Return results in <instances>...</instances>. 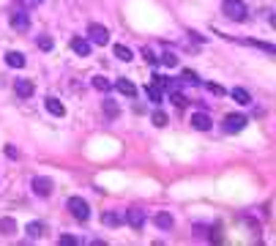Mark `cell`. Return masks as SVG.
Instances as JSON below:
<instances>
[{
  "label": "cell",
  "mask_w": 276,
  "mask_h": 246,
  "mask_svg": "<svg viewBox=\"0 0 276 246\" xmlns=\"http://www.w3.org/2000/svg\"><path fill=\"white\" fill-rule=\"evenodd\" d=\"M118 113H121V107H118L112 99H104V115L107 118H118Z\"/></svg>",
  "instance_id": "603a6c76"
},
{
  "label": "cell",
  "mask_w": 276,
  "mask_h": 246,
  "mask_svg": "<svg viewBox=\"0 0 276 246\" xmlns=\"http://www.w3.org/2000/svg\"><path fill=\"white\" fill-rule=\"evenodd\" d=\"M271 25H273V28H276V14H273V17H271Z\"/></svg>",
  "instance_id": "836d02e7"
},
{
  "label": "cell",
  "mask_w": 276,
  "mask_h": 246,
  "mask_svg": "<svg viewBox=\"0 0 276 246\" xmlns=\"http://www.w3.org/2000/svg\"><path fill=\"white\" fill-rule=\"evenodd\" d=\"M6 63H9V66H14V69H25V55L22 52H6Z\"/></svg>",
  "instance_id": "9a60e30c"
},
{
  "label": "cell",
  "mask_w": 276,
  "mask_h": 246,
  "mask_svg": "<svg viewBox=\"0 0 276 246\" xmlns=\"http://www.w3.org/2000/svg\"><path fill=\"white\" fill-rule=\"evenodd\" d=\"M33 91H36V85L30 82V79H17V82H14V93H17L19 99H30Z\"/></svg>",
  "instance_id": "ba28073f"
},
{
  "label": "cell",
  "mask_w": 276,
  "mask_h": 246,
  "mask_svg": "<svg viewBox=\"0 0 276 246\" xmlns=\"http://www.w3.org/2000/svg\"><path fill=\"white\" fill-rule=\"evenodd\" d=\"M30 186H33V192H36L38 197H50L52 189H55L52 178H47V175H36L33 181H30Z\"/></svg>",
  "instance_id": "277c9868"
},
{
  "label": "cell",
  "mask_w": 276,
  "mask_h": 246,
  "mask_svg": "<svg viewBox=\"0 0 276 246\" xmlns=\"http://www.w3.org/2000/svg\"><path fill=\"white\" fill-rule=\"evenodd\" d=\"M230 96H233L235 101H238L241 107H249V104H251V96H249V91H243V88H233V91H230Z\"/></svg>",
  "instance_id": "2e32d148"
},
{
  "label": "cell",
  "mask_w": 276,
  "mask_h": 246,
  "mask_svg": "<svg viewBox=\"0 0 276 246\" xmlns=\"http://www.w3.org/2000/svg\"><path fill=\"white\" fill-rule=\"evenodd\" d=\"M47 113H52L55 118H63V115H66V107L60 104V99H55V96H47Z\"/></svg>",
  "instance_id": "7c38bea8"
},
{
  "label": "cell",
  "mask_w": 276,
  "mask_h": 246,
  "mask_svg": "<svg viewBox=\"0 0 276 246\" xmlns=\"http://www.w3.org/2000/svg\"><path fill=\"white\" fill-rule=\"evenodd\" d=\"M222 11H224V17L233 19V22H246V17H249V9L243 0H224Z\"/></svg>",
  "instance_id": "6da1fadb"
},
{
  "label": "cell",
  "mask_w": 276,
  "mask_h": 246,
  "mask_svg": "<svg viewBox=\"0 0 276 246\" xmlns=\"http://www.w3.org/2000/svg\"><path fill=\"white\" fill-rule=\"evenodd\" d=\"M180 79H186V82H192V85H200V77H197L192 69H186V71H183V77H180Z\"/></svg>",
  "instance_id": "484cf974"
},
{
  "label": "cell",
  "mask_w": 276,
  "mask_h": 246,
  "mask_svg": "<svg viewBox=\"0 0 276 246\" xmlns=\"http://www.w3.org/2000/svg\"><path fill=\"white\" fill-rule=\"evenodd\" d=\"M126 225L140 233V230L145 227V213L140 211V208H129V211H126Z\"/></svg>",
  "instance_id": "5b68a950"
},
{
  "label": "cell",
  "mask_w": 276,
  "mask_h": 246,
  "mask_svg": "<svg viewBox=\"0 0 276 246\" xmlns=\"http://www.w3.org/2000/svg\"><path fill=\"white\" fill-rule=\"evenodd\" d=\"M143 55H145V60H148V63H159V58H156V55H153L151 50H143Z\"/></svg>",
  "instance_id": "1f68e13d"
},
{
  "label": "cell",
  "mask_w": 276,
  "mask_h": 246,
  "mask_svg": "<svg viewBox=\"0 0 276 246\" xmlns=\"http://www.w3.org/2000/svg\"><path fill=\"white\" fill-rule=\"evenodd\" d=\"M72 50L80 55V58H88V55H90V41H88V38L74 36V38H72Z\"/></svg>",
  "instance_id": "8fae6325"
},
{
  "label": "cell",
  "mask_w": 276,
  "mask_h": 246,
  "mask_svg": "<svg viewBox=\"0 0 276 246\" xmlns=\"http://www.w3.org/2000/svg\"><path fill=\"white\" fill-rule=\"evenodd\" d=\"M170 101H172V104H175V107H180V109H183V107L189 104V99H186V96H183V93H180V91H172Z\"/></svg>",
  "instance_id": "cb8c5ba5"
},
{
  "label": "cell",
  "mask_w": 276,
  "mask_h": 246,
  "mask_svg": "<svg viewBox=\"0 0 276 246\" xmlns=\"http://www.w3.org/2000/svg\"><path fill=\"white\" fill-rule=\"evenodd\" d=\"M115 58L118 60H123V63H129V60H134V52L129 50V47H126V44H115Z\"/></svg>",
  "instance_id": "e0dca14e"
},
{
  "label": "cell",
  "mask_w": 276,
  "mask_h": 246,
  "mask_svg": "<svg viewBox=\"0 0 276 246\" xmlns=\"http://www.w3.org/2000/svg\"><path fill=\"white\" fill-rule=\"evenodd\" d=\"M162 63H164V66H178V58L172 52H164L162 55Z\"/></svg>",
  "instance_id": "4316f807"
},
{
  "label": "cell",
  "mask_w": 276,
  "mask_h": 246,
  "mask_svg": "<svg viewBox=\"0 0 276 246\" xmlns=\"http://www.w3.org/2000/svg\"><path fill=\"white\" fill-rule=\"evenodd\" d=\"M115 88H118V93H123V96H129V99H134V96H137V85H134L131 79H123V77H118Z\"/></svg>",
  "instance_id": "30bf717a"
},
{
  "label": "cell",
  "mask_w": 276,
  "mask_h": 246,
  "mask_svg": "<svg viewBox=\"0 0 276 246\" xmlns=\"http://www.w3.org/2000/svg\"><path fill=\"white\" fill-rule=\"evenodd\" d=\"M192 126H194L197 131H211L214 121H211L208 113H194V115H192Z\"/></svg>",
  "instance_id": "9c48e42d"
},
{
  "label": "cell",
  "mask_w": 276,
  "mask_h": 246,
  "mask_svg": "<svg viewBox=\"0 0 276 246\" xmlns=\"http://www.w3.org/2000/svg\"><path fill=\"white\" fill-rule=\"evenodd\" d=\"M246 123H249V118H246V115H241V113H230V115H224L222 129H224V134H238V131L246 129Z\"/></svg>",
  "instance_id": "7a4b0ae2"
},
{
  "label": "cell",
  "mask_w": 276,
  "mask_h": 246,
  "mask_svg": "<svg viewBox=\"0 0 276 246\" xmlns=\"http://www.w3.org/2000/svg\"><path fill=\"white\" fill-rule=\"evenodd\" d=\"M38 47H41L44 52H50L52 50V38L50 36H38Z\"/></svg>",
  "instance_id": "83f0119b"
},
{
  "label": "cell",
  "mask_w": 276,
  "mask_h": 246,
  "mask_svg": "<svg viewBox=\"0 0 276 246\" xmlns=\"http://www.w3.org/2000/svg\"><path fill=\"white\" fill-rule=\"evenodd\" d=\"M25 233H28V238H41L44 225H41V221H30V225L25 227Z\"/></svg>",
  "instance_id": "44dd1931"
},
{
  "label": "cell",
  "mask_w": 276,
  "mask_h": 246,
  "mask_svg": "<svg viewBox=\"0 0 276 246\" xmlns=\"http://www.w3.org/2000/svg\"><path fill=\"white\" fill-rule=\"evenodd\" d=\"M11 28L19 30V33H25V30L30 28V14H25V11H14V14H11Z\"/></svg>",
  "instance_id": "52a82bcc"
},
{
  "label": "cell",
  "mask_w": 276,
  "mask_h": 246,
  "mask_svg": "<svg viewBox=\"0 0 276 246\" xmlns=\"http://www.w3.org/2000/svg\"><path fill=\"white\" fill-rule=\"evenodd\" d=\"M101 221H104V225H107V227H121V225H123V221H126V219H123V216H118V213H115V211H107V213H104V216H101Z\"/></svg>",
  "instance_id": "d6986e66"
},
{
  "label": "cell",
  "mask_w": 276,
  "mask_h": 246,
  "mask_svg": "<svg viewBox=\"0 0 276 246\" xmlns=\"http://www.w3.org/2000/svg\"><path fill=\"white\" fill-rule=\"evenodd\" d=\"M90 82H93V88L101 91V93H109V91L115 88V82H112V79H107V77H101V74H99V77H93Z\"/></svg>",
  "instance_id": "4fadbf2b"
},
{
  "label": "cell",
  "mask_w": 276,
  "mask_h": 246,
  "mask_svg": "<svg viewBox=\"0 0 276 246\" xmlns=\"http://www.w3.org/2000/svg\"><path fill=\"white\" fill-rule=\"evenodd\" d=\"M194 235H197V238H208V230H205L202 225H197V227H194Z\"/></svg>",
  "instance_id": "4dcf8cb0"
},
{
  "label": "cell",
  "mask_w": 276,
  "mask_h": 246,
  "mask_svg": "<svg viewBox=\"0 0 276 246\" xmlns=\"http://www.w3.org/2000/svg\"><path fill=\"white\" fill-rule=\"evenodd\" d=\"M153 221H156V227H159V230H172V225H175V221H172V216H170L167 211H159Z\"/></svg>",
  "instance_id": "5bb4252c"
},
{
  "label": "cell",
  "mask_w": 276,
  "mask_h": 246,
  "mask_svg": "<svg viewBox=\"0 0 276 246\" xmlns=\"http://www.w3.org/2000/svg\"><path fill=\"white\" fill-rule=\"evenodd\" d=\"M68 211H72V216H77L80 221L90 219V205L85 203L82 197H72V200H68Z\"/></svg>",
  "instance_id": "3957f363"
},
{
  "label": "cell",
  "mask_w": 276,
  "mask_h": 246,
  "mask_svg": "<svg viewBox=\"0 0 276 246\" xmlns=\"http://www.w3.org/2000/svg\"><path fill=\"white\" fill-rule=\"evenodd\" d=\"M88 36H90V41H96L99 47H104L107 41H109V33H107V28L104 25H88Z\"/></svg>",
  "instance_id": "8992f818"
},
{
  "label": "cell",
  "mask_w": 276,
  "mask_h": 246,
  "mask_svg": "<svg viewBox=\"0 0 276 246\" xmlns=\"http://www.w3.org/2000/svg\"><path fill=\"white\" fill-rule=\"evenodd\" d=\"M60 246H77V238L74 235H63L60 238Z\"/></svg>",
  "instance_id": "f546056e"
},
{
  "label": "cell",
  "mask_w": 276,
  "mask_h": 246,
  "mask_svg": "<svg viewBox=\"0 0 276 246\" xmlns=\"http://www.w3.org/2000/svg\"><path fill=\"white\" fill-rule=\"evenodd\" d=\"M243 44H251V47H257V50H263V52L276 55V44H268V41H243Z\"/></svg>",
  "instance_id": "d4e9b609"
},
{
  "label": "cell",
  "mask_w": 276,
  "mask_h": 246,
  "mask_svg": "<svg viewBox=\"0 0 276 246\" xmlns=\"http://www.w3.org/2000/svg\"><path fill=\"white\" fill-rule=\"evenodd\" d=\"M25 3H28V6H41L44 0H25Z\"/></svg>",
  "instance_id": "d6a6232c"
},
{
  "label": "cell",
  "mask_w": 276,
  "mask_h": 246,
  "mask_svg": "<svg viewBox=\"0 0 276 246\" xmlns=\"http://www.w3.org/2000/svg\"><path fill=\"white\" fill-rule=\"evenodd\" d=\"M0 233H3V235H14V233H17V221L9 219V216L0 219Z\"/></svg>",
  "instance_id": "ffe728a7"
},
{
  "label": "cell",
  "mask_w": 276,
  "mask_h": 246,
  "mask_svg": "<svg viewBox=\"0 0 276 246\" xmlns=\"http://www.w3.org/2000/svg\"><path fill=\"white\" fill-rule=\"evenodd\" d=\"M145 93H148V99H151L153 101V104H162V96H164V88H159V85H148V88H145Z\"/></svg>",
  "instance_id": "ac0fdd59"
},
{
  "label": "cell",
  "mask_w": 276,
  "mask_h": 246,
  "mask_svg": "<svg viewBox=\"0 0 276 246\" xmlns=\"http://www.w3.org/2000/svg\"><path fill=\"white\" fill-rule=\"evenodd\" d=\"M208 91L216 93V96H227V91L222 88V85H214V82H208Z\"/></svg>",
  "instance_id": "f1b7e54d"
},
{
  "label": "cell",
  "mask_w": 276,
  "mask_h": 246,
  "mask_svg": "<svg viewBox=\"0 0 276 246\" xmlns=\"http://www.w3.org/2000/svg\"><path fill=\"white\" fill-rule=\"evenodd\" d=\"M151 121H153V126H159V129H164V126L170 123V118H167V113H162V109H156V113L151 115Z\"/></svg>",
  "instance_id": "7402d4cb"
}]
</instances>
